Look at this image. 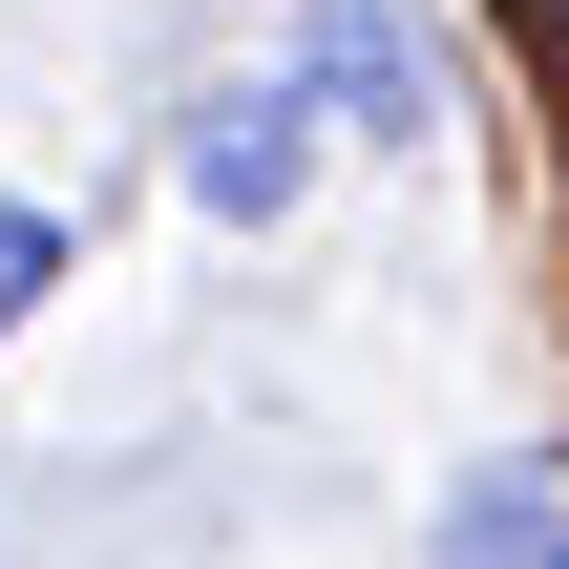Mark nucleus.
<instances>
[{"label":"nucleus","instance_id":"obj_1","mask_svg":"<svg viewBox=\"0 0 569 569\" xmlns=\"http://www.w3.org/2000/svg\"><path fill=\"white\" fill-rule=\"evenodd\" d=\"M296 169H317V106H296V84H232V106H190V190H211V211H274Z\"/></svg>","mask_w":569,"mask_h":569},{"label":"nucleus","instance_id":"obj_2","mask_svg":"<svg viewBox=\"0 0 569 569\" xmlns=\"http://www.w3.org/2000/svg\"><path fill=\"white\" fill-rule=\"evenodd\" d=\"M465 569H549V486H486L465 507Z\"/></svg>","mask_w":569,"mask_h":569},{"label":"nucleus","instance_id":"obj_3","mask_svg":"<svg viewBox=\"0 0 569 569\" xmlns=\"http://www.w3.org/2000/svg\"><path fill=\"white\" fill-rule=\"evenodd\" d=\"M42 274H63V232H42V211L0 190V338H21V296H42Z\"/></svg>","mask_w":569,"mask_h":569},{"label":"nucleus","instance_id":"obj_4","mask_svg":"<svg viewBox=\"0 0 569 569\" xmlns=\"http://www.w3.org/2000/svg\"><path fill=\"white\" fill-rule=\"evenodd\" d=\"M528 42H549V84H569V0H528Z\"/></svg>","mask_w":569,"mask_h":569}]
</instances>
